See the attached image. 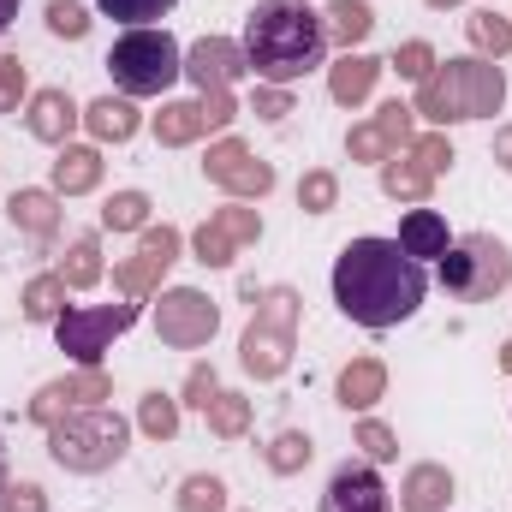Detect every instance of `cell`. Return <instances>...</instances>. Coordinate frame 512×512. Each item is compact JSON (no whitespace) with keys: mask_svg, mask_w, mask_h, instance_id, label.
I'll return each instance as SVG.
<instances>
[{"mask_svg":"<svg viewBox=\"0 0 512 512\" xmlns=\"http://www.w3.org/2000/svg\"><path fill=\"white\" fill-rule=\"evenodd\" d=\"M173 512H233V501H227V477L191 471V477L179 483V495H173Z\"/></svg>","mask_w":512,"mask_h":512,"instance_id":"obj_31","label":"cell"},{"mask_svg":"<svg viewBox=\"0 0 512 512\" xmlns=\"http://www.w3.org/2000/svg\"><path fill=\"white\" fill-rule=\"evenodd\" d=\"M376 179H382V197L411 203V209H423V203H429V191H435V173H423L405 149H399V155H387L382 167H376Z\"/></svg>","mask_w":512,"mask_h":512,"instance_id":"obj_25","label":"cell"},{"mask_svg":"<svg viewBox=\"0 0 512 512\" xmlns=\"http://www.w3.org/2000/svg\"><path fill=\"white\" fill-rule=\"evenodd\" d=\"M334 399L346 405V411H370L376 399H387V364L382 358H352V364H340V376H334Z\"/></svg>","mask_w":512,"mask_h":512,"instance_id":"obj_22","label":"cell"},{"mask_svg":"<svg viewBox=\"0 0 512 512\" xmlns=\"http://www.w3.org/2000/svg\"><path fill=\"white\" fill-rule=\"evenodd\" d=\"M322 72H328V96H334L340 108H364V102L376 96V84H382L387 60H376V54H364V48H352V54L328 60Z\"/></svg>","mask_w":512,"mask_h":512,"instance_id":"obj_17","label":"cell"},{"mask_svg":"<svg viewBox=\"0 0 512 512\" xmlns=\"http://www.w3.org/2000/svg\"><path fill=\"white\" fill-rule=\"evenodd\" d=\"M429 12H453V6H465V0H423Z\"/></svg>","mask_w":512,"mask_h":512,"instance_id":"obj_50","label":"cell"},{"mask_svg":"<svg viewBox=\"0 0 512 512\" xmlns=\"http://www.w3.org/2000/svg\"><path fill=\"white\" fill-rule=\"evenodd\" d=\"M0 512H48V495H42V483H6L0 489Z\"/></svg>","mask_w":512,"mask_h":512,"instance_id":"obj_47","label":"cell"},{"mask_svg":"<svg viewBox=\"0 0 512 512\" xmlns=\"http://www.w3.org/2000/svg\"><path fill=\"white\" fill-rule=\"evenodd\" d=\"M102 173H108L102 143H66V149H54V161H48V185H54L60 197H90V191L102 185Z\"/></svg>","mask_w":512,"mask_h":512,"instance_id":"obj_18","label":"cell"},{"mask_svg":"<svg viewBox=\"0 0 512 512\" xmlns=\"http://www.w3.org/2000/svg\"><path fill=\"white\" fill-rule=\"evenodd\" d=\"M435 274H441L447 298H459V304H489L495 292L512 286V251H507V239H495V233H459V239L447 245V256L435 262Z\"/></svg>","mask_w":512,"mask_h":512,"instance_id":"obj_7","label":"cell"},{"mask_svg":"<svg viewBox=\"0 0 512 512\" xmlns=\"http://www.w3.org/2000/svg\"><path fill=\"white\" fill-rule=\"evenodd\" d=\"M310 459H316V441H310L304 429H280V435L262 447V465H268L274 477H298Z\"/></svg>","mask_w":512,"mask_h":512,"instance_id":"obj_32","label":"cell"},{"mask_svg":"<svg viewBox=\"0 0 512 512\" xmlns=\"http://www.w3.org/2000/svg\"><path fill=\"white\" fill-rule=\"evenodd\" d=\"M6 221H12V227L36 245V256H42L60 239V227H66V197H60L54 185H18V191L6 197Z\"/></svg>","mask_w":512,"mask_h":512,"instance_id":"obj_14","label":"cell"},{"mask_svg":"<svg viewBox=\"0 0 512 512\" xmlns=\"http://www.w3.org/2000/svg\"><path fill=\"white\" fill-rule=\"evenodd\" d=\"M245 66L256 84H280L292 90L298 78L328 66V24L310 0H256L245 12Z\"/></svg>","mask_w":512,"mask_h":512,"instance_id":"obj_2","label":"cell"},{"mask_svg":"<svg viewBox=\"0 0 512 512\" xmlns=\"http://www.w3.org/2000/svg\"><path fill=\"white\" fill-rule=\"evenodd\" d=\"M489 155H495V167H501V173H512V126H501V131H495Z\"/></svg>","mask_w":512,"mask_h":512,"instance_id":"obj_48","label":"cell"},{"mask_svg":"<svg viewBox=\"0 0 512 512\" xmlns=\"http://www.w3.org/2000/svg\"><path fill=\"white\" fill-rule=\"evenodd\" d=\"M352 447H358L370 465H387V459H399V435L387 429L382 417H370V411L358 417V429H352Z\"/></svg>","mask_w":512,"mask_h":512,"instance_id":"obj_38","label":"cell"},{"mask_svg":"<svg viewBox=\"0 0 512 512\" xmlns=\"http://www.w3.org/2000/svg\"><path fill=\"white\" fill-rule=\"evenodd\" d=\"M42 24H48V36H60V42H84L96 18H90L84 0H48V6H42Z\"/></svg>","mask_w":512,"mask_h":512,"instance_id":"obj_35","label":"cell"},{"mask_svg":"<svg viewBox=\"0 0 512 512\" xmlns=\"http://www.w3.org/2000/svg\"><path fill=\"white\" fill-rule=\"evenodd\" d=\"M203 417H209V435H215V441H245V435H251V399H245L239 387H221Z\"/></svg>","mask_w":512,"mask_h":512,"instance_id":"obj_29","label":"cell"},{"mask_svg":"<svg viewBox=\"0 0 512 512\" xmlns=\"http://www.w3.org/2000/svg\"><path fill=\"white\" fill-rule=\"evenodd\" d=\"M447 245H453V233H447L441 209H405L399 215V251L411 256V262H441Z\"/></svg>","mask_w":512,"mask_h":512,"instance_id":"obj_21","label":"cell"},{"mask_svg":"<svg viewBox=\"0 0 512 512\" xmlns=\"http://www.w3.org/2000/svg\"><path fill=\"white\" fill-rule=\"evenodd\" d=\"M298 209H304V215H334V209H340V173H334V167H304V179H298Z\"/></svg>","mask_w":512,"mask_h":512,"instance_id":"obj_34","label":"cell"},{"mask_svg":"<svg viewBox=\"0 0 512 512\" xmlns=\"http://www.w3.org/2000/svg\"><path fill=\"white\" fill-rule=\"evenodd\" d=\"M48 435V459L72 477H102L114 471L131 453V423L114 411V405H90V411H72L60 423L42 429Z\"/></svg>","mask_w":512,"mask_h":512,"instance_id":"obj_5","label":"cell"},{"mask_svg":"<svg viewBox=\"0 0 512 512\" xmlns=\"http://www.w3.org/2000/svg\"><path fill=\"white\" fill-rule=\"evenodd\" d=\"M149 322H155V340L167 352H203L221 334V304L197 286H161Z\"/></svg>","mask_w":512,"mask_h":512,"instance_id":"obj_9","label":"cell"},{"mask_svg":"<svg viewBox=\"0 0 512 512\" xmlns=\"http://www.w3.org/2000/svg\"><path fill=\"white\" fill-rule=\"evenodd\" d=\"M322 512H393V495L370 459H346L322 489Z\"/></svg>","mask_w":512,"mask_h":512,"instance_id":"obj_15","label":"cell"},{"mask_svg":"<svg viewBox=\"0 0 512 512\" xmlns=\"http://www.w3.org/2000/svg\"><path fill=\"white\" fill-rule=\"evenodd\" d=\"M376 131H382V143L399 155V149H411V137H417V114H411V102H382L376 108Z\"/></svg>","mask_w":512,"mask_h":512,"instance_id":"obj_39","label":"cell"},{"mask_svg":"<svg viewBox=\"0 0 512 512\" xmlns=\"http://www.w3.org/2000/svg\"><path fill=\"white\" fill-rule=\"evenodd\" d=\"M18 6H24V0H0V36L12 30V18H18Z\"/></svg>","mask_w":512,"mask_h":512,"instance_id":"obj_49","label":"cell"},{"mask_svg":"<svg viewBox=\"0 0 512 512\" xmlns=\"http://www.w3.org/2000/svg\"><path fill=\"white\" fill-rule=\"evenodd\" d=\"M322 24H328V42H340V54H352V48L370 42L376 6H370V0H328V6H322Z\"/></svg>","mask_w":512,"mask_h":512,"instance_id":"obj_27","label":"cell"},{"mask_svg":"<svg viewBox=\"0 0 512 512\" xmlns=\"http://www.w3.org/2000/svg\"><path fill=\"white\" fill-rule=\"evenodd\" d=\"M489 6H495V0H489Z\"/></svg>","mask_w":512,"mask_h":512,"instance_id":"obj_53","label":"cell"},{"mask_svg":"<svg viewBox=\"0 0 512 512\" xmlns=\"http://www.w3.org/2000/svg\"><path fill=\"white\" fill-rule=\"evenodd\" d=\"M102 66L114 72V90H120V96H131V102L161 96V102H167V90L185 78V48H179L173 30L143 24V30H126V36L108 48Z\"/></svg>","mask_w":512,"mask_h":512,"instance_id":"obj_6","label":"cell"},{"mask_svg":"<svg viewBox=\"0 0 512 512\" xmlns=\"http://www.w3.org/2000/svg\"><path fill=\"white\" fill-rule=\"evenodd\" d=\"M203 179L221 185L233 203H262V197L274 191V167L256 155L245 137H233V131H221V137L203 149Z\"/></svg>","mask_w":512,"mask_h":512,"instance_id":"obj_10","label":"cell"},{"mask_svg":"<svg viewBox=\"0 0 512 512\" xmlns=\"http://www.w3.org/2000/svg\"><path fill=\"white\" fill-rule=\"evenodd\" d=\"M209 221H215V227H221V233H227V239H233L239 251L262 239V209H251V203H233V197H227V203H221V209H215Z\"/></svg>","mask_w":512,"mask_h":512,"instance_id":"obj_37","label":"cell"},{"mask_svg":"<svg viewBox=\"0 0 512 512\" xmlns=\"http://www.w3.org/2000/svg\"><path fill=\"white\" fill-rule=\"evenodd\" d=\"M501 108H507V72H501V60H483V54L435 60V72L411 96V114L429 120V131L465 126V120H495Z\"/></svg>","mask_w":512,"mask_h":512,"instance_id":"obj_3","label":"cell"},{"mask_svg":"<svg viewBox=\"0 0 512 512\" xmlns=\"http://www.w3.org/2000/svg\"><path fill=\"white\" fill-rule=\"evenodd\" d=\"M191 256L203 262V268H233V256H239V245L215 227V221H203L197 233H191Z\"/></svg>","mask_w":512,"mask_h":512,"instance_id":"obj_43","label":"cell"},{"mask_svg":"<svg viewBox=\"0 0 512 512\" xmlns=\"http://www.w3.org/2000/svg\"><path fill=\"white\" fill-rule=\"evenodd\" d=\"M346 155H352V161H364V167H382V161L393 155V149L382 143L376 120H364V126H352V131H346Z\"/></svg>","mask_w":512,"mask_h":512,"instance_id":"obj_45","label":"cell"},{"mask_svg":"<svg viewBox=\"0 0 512 512\" xmlns=\"http://www.w3.org/2000/svg\"><path fill=\"white\" fill-rule=\"evenodd\" d=\"M179 251H185V233L179 227H143L137 233V256H126V262H114V292L120 298H137V304H149L155 292H161V280H167V268L179 262Z\"/></svg>","mask_w":512,"mask_h":512,"instance_id":"obj_11","label":"cell"},{"mask_svg":"<svg viewBox=\"0 0 512 512\" xmlns=\"http://www.w3.org/2000/svg\"><path fill=\"white\" fill-rule=\"evenodd\" d=\"M6 483H12V477H6V447H0V489H6Z\"/></svg>","mask_w":512,"mask_h":512,"instance_id":"obj_52","label":"cell"},{"mask_svg":"<svg viewBox=\"0 0 512 512\" xmlns=\"http://www.w3.org/2000/svg\"><path fill=\"white\" fill-rule=\"evenodd\" d=\"M501 376H512V340L501 346Z\"/></svg>","mask_w":512,"mask_h":512,"instance_id":"obj_51","label":"cell"},{"mask_svg":"<svg viewBox=\"0 0 512 512\" xmlns=\"http://www.w3.org/2000/svg\"><path fill=\"white\" fill-rule=\"evenodd\" d=\"M149 131H155L161 149H191V143H203V137H209V108H203V96H191V102H161V108L149 114Z\"/></svg>","mask_w":512,"mask_h":512,"instance_id":"obj_19","label":"cell"},{"mask_svg":"<svg viewBox=\"0 0 512 512\" xmlns=\"http://www.w3.org/2000/svg\"><path fill=\"white\" fill-rule=\"evenodd\" d=\"M30 102V72L18 54H0V114H24Z\"/></svg>","mask_w":512,"mask_h":512,"instance_id":"obj_44","label":"cell"},{"mask_svg":"<svg viewBox=\"0 0 512 512\" xmlns=\"http://www.w3.org/2000/svg\"><path fill=\"white\" fill-rule=\"evenodd\" d=\"M298 322H304L298 286H262L251 298V322H245V334H239V370H245L251 382H280V376L292 370Z\"/></svg>","mask_w":512,"mask_h":512,"instance_id":"obj_4","label":"cell"},{"mask_svg":"<svg viewBox=\"0 0 512 512\" xmlns=\"http://www.w3.org/2000/svg\"><path fill=\"white\" fill-rule=\"evenodd\" d=\"M215 393H221V370L197 358V364L185 370V382H179V405H191V411H209V405H215Z\"/></svg>","mask_w":512,"mask_h":512,"instance_id":"obj_42","label":"cell"},{"mask_svg":"<svg viewBox=\"0 0 512 512\" xmlns=\"http://www.w3.org/2000/svg\"><path fill=\"white\" fill-rule=\"evenodd\" d=\"M328 286H334V304H340L346 322L382 334V328H399V322H411L423 310L429 274H423V262H411L399 251V239L364 233V239H352L334 256V280Z\"/></svg>","mask_w":512,"mask_h":512,"instance_id":"obj_1","label":"cell"},{"mask_svg":"<svg viewBox=\"0 0 512 512\" xmlns=\"http://www.w3.org/2000/svg\"><path fill=\"white\" fill-rule=\"evenodd\" d=\"M251 114L256 120H268V126H280L286 114H298V102H292V90H280V84H256L251 90Z\"/></svg>","mask_w":512,"mask_h":512,"instance_id":"obj_46","label":"cell"},{"mask_svg":"<svg viewBox=\"0 0 512 512\" xmlns=\"http://www.w3.org/2000/svg\"><path fill=\"white\" fill-rule=\"evenodd\" d=\"M66 298H72V286H66L54 268H42V274H30V280H24V292H18V310H24V322H36V328H54V322L66 316Z\"/></svg>","mask_w":512,"mask_h":512,"instance_id":"obj_24","label":"cell"},{"mask_svg":"<svg viewBox=\"0 0 512 512\" xmlns=\"http://www.w3.org/2000/svg\"><path fill=\"white\" fill-rule=\"evenodd\" d=\"M108 399H114V382H108V370H72V376H54V382L36 387V393H30V405H24V417H30L36 429H48V423L72 417V411L108 405Z\"/></svg>","mask_w":512,"mask_h":512,"instance_id":"obj_12","label":"cell"},{"mask_svg":"<svg viewBox=\"0 0 512 512\" xmlns=\"http://www.w3.org/2000/svg\"><path fill=\"white\" fill-rule=\"evenodd\" d=\"M465 36H471V48H477L483 60H501V54H512V18H501L495 6H477V12L465 18Z\"/></svg>","mask_w":512,"mask_h":512,"instance_id":"obj_33","label":"cell"},{"mask_svg":"<svg viewBox=\"0 0 512 512\" xmlns=\"http://www.w3.org/2000/svg\"><path fill=\"white\" fill-rule=\"evenodd\" d=\"M173 6H179V0H96V12H102V18H114V24H126V30L161 24Z\"/></svg>","mask_w":512,"mask_h":512,"instance_id":"obj_36","label":"cell"},{"mask_svg":"<svg viewBox=\"0 0 512 512\" xmlns=\"http://www.w3.org/2000/svg\"><path fill=\"white\" fill-rule=\"evenodd\" d=\"M179 423H185V405H179V393H161V387H149V393L137 399V417H131V429H137V435H149V441H173V435H179Z\"/></svg>","mask_w":512,"mask_h":512,"instance_id":"obj_28","label":"cell"},{"mask_svg":"<svg viewBox=\"0 0 512 512\" xmlns=\"http://www.w3.org/2000/svg\"><path fill=\"white\" fill-rule=\"evenodd\" d=\"M72 292H90V286H102V274H108V262H102V233H72L66 239V256H60V268H54Z\"/></svg>","mask_w":512,"mask_h":512,"instance_id":"obj_26","label":"cell"},{"mask_svg":"<svg viewBox=\"0 0 512 512\" xmlns=\"http://www.w3.org/2000/svg\"><path fill=\"white\" fill-rule=\"evenodd\" d=\"M405 155H411V161H417L423 173H435V179H441V173H447V167L459 161V155H453V143H447V131H417Z\"/></svg>","mask_w":512,"mask_h":512,"instance_id":"obj_41","label":"cell"},{"mask_svg":"<svg viewBox=\"0 0 512 512\" xmlns=\"http://www.w3.org/2000/svg\"><path fill=\"white\" fill-rule=\"evenodd\" d=\"M245 72H251V66H245V42H233V36H197V42L185 48V78H191L197 96L233 90Z\"/></svg>","mask_w":512,"mask_h":512,"instance_id":"obj_13","label":"cell"},{"mask_svg":"<svg viewBox=\"0 0 512 512\" xmlns=\"http://www.w3.org/2000/svg\"><path fill=\"white\" fill-rule=\"evenodd\" d=\"M78 126H84V108L72 102V90H60V84H42V90H30V102H24V131H30L36 143H48V149H66Z\"/></svg>","mask_w":512,"mask_h":512,"instance_id":"obj_16","label":"cell"},{"mask_svg":"<svg viewBox=\"0 0 512 512\" xmlns=\"http://www.w3.org/2000/svg\"><path fill=\"white\" fill-rule=\"evenodd\" d=\"M84 131L96 143H131L143 131V114L131 96H96V102H84Z\"/></svg>","mask_w":512,"mask_h":512,"instance_id":"obj_23","label":"cell"},{"mask_svg":"<svg viewBox=\"0 0 512 512\" xmlns=\"http://www.w3.org/2000/svg\"><path fill=\"white\" fill-rule=\"evenodd\" d=\"M447 501H453V471L447 465L417 459L399 477V512H447Z\"/></svg>","mask_w":512,"mask_h":512,"instance_id":"obj_20","label":"cell"},{"mask_svg":"<svg viewBox=\"0 0 512 512\" xmlns=\"http://www.w3.org/2000/svg\"><path fill=\"white\" fill-rule=\"evenodd\" d=\"M387 72H399L405 84H423V78L435 72V42H423V36L399 42V48H393V60H387Z\"/></svg>","mask_w":512,"mask_h":512,"instance_id":"obj_40","label":"cell"},{"mask_svg":"<svg viewBox=\"0 0 512 512\" xmlns=\"http://www.w3.org/2000/svg\"><path fill=\"white\" fill-rule=\"evenodd\" d=\"M149 215H155V203H149V191H114L108 203H102V233H143L149 227Z\"/></svg>","mask_w":512,"mask_h":512,"instance_id":"obj_30","label":"cell"},{"mask_svg":"<svg viewBox=\"0 0 512 512\" xmlns=\"http://www.w3.org/2000/svg\"><path fill=\"white\" fill-rule=\"evenodd\" d=\"M137 316H143L137 298H120V304H66V316L54 322V340H60V352L78 370H102V358L114 352V340L137 328Z\"/></svg>","mask_w":512,"mask_h":512,"instance_id":"obj_8","label":"cell"}]
</instances>
